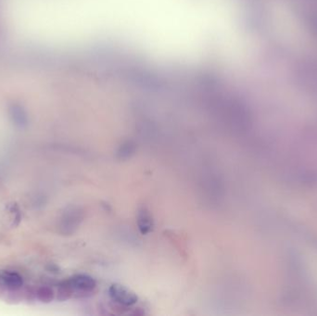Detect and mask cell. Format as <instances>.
<instances>
[{"mask_svg":"<svg viewBox=\"0 0 317 316\" xmlns=\"http://www.w3.org/2000/svg\"><path fill=\"white\" fill-rule=\"evenodd\" d=\"M68 285L70 286L72 292H77L78 294H86V293H90L92 291L97 288V283L95 281L94 278L84 275V274H80V275H75L71 278L66 280Z\"/></svg>","mask_w":317,"mask_h":316,"instance_id":"cell-2","label":"cell"},{"mask_svg":"<svg viewBox=\"0 0 317 316\" xmlns=\"http://www.w3.org/2000/svg\"><path fill=\"white\" fill-rule=\"evenodd\" d=\"M109 295L112 302L123 306H133L137 303V296L126 287L120 284H113L109 290Z\"/></svg>","mask_w":317,"mask_h":316,"instance_id":"cell-1","label":"cell"},{"mask_svg":"<svg viewBox=\"0 0 317 316\" xmlns=\"http://www.w3.org/2000/svg\"><path fill=\"white\" fill-rule=\"evenodd\" d=\"M0 281L6 290L12 291L19 290L23 285L22 277L15 272L0 273Z\"/></svg>","mask_w":317,"mask_h":316,"instance_id":"cell-4","label":"cell"},{"mask_svg":"<svg viewBox=\"0 0 317 316\" xmlns=\"http://www.w3.org/2000/svg\"><path fill=\"white\" fill-rule=\"evenodd\" d=\"M136 221H137L138 229L143 235H148L153 229V226H154L153 218L150 211L146 207H142L139 209Z\"/></svg>","mask_w":317,"mask_h":316,"instance_id":"cell-3","label":"cell"},{"mask_svg":"<svg viewBox=\"0 0 317 316\" xmlns=\"http://www.w3.org/2000/svg\"><path fill=\"white\" fill-rule=\"evenodd\" d=\"M80 221V216H79V212L77 210H70L67 211L64 214V216L62 217V229L64 230V233H71L73 230Z\"/></svg>","mask_w":317,"mask_h":316,"instance_id":"cell-5","label":"cell"},{"mask_svg":"<svg viewBox=\"0 0 317 316\" xmlns=\"http://www.w3.org/2000/svg\"><path fill=\"white\" fill-rule=\"evenodd\" d=\"M10 118L12 120L14 125L19 128H24L28 125V119L26 116V113L22 108L19 106L14 105L10 108Z\"/></svg>","mask_w":317,"mask_h":316,"instance_id":"cell-6","label":"cell"},{"mask_svg":"<svg viewBox=\"0 0 317 316\" xmlns=\"http://www.w3.org/2000/svg\"><path fill=\"white\" fill-rule=\"evenodd\" d=\"M35 295L37 297L40 302L44 303H51L54 299V291L52 290L51 288H48V287H41L39 288L38 290H36V293Z\"/></svg>","mask_w":317,"mask_h":316,"instance_id":"cell-7","label":"cell"}]
</instances>
